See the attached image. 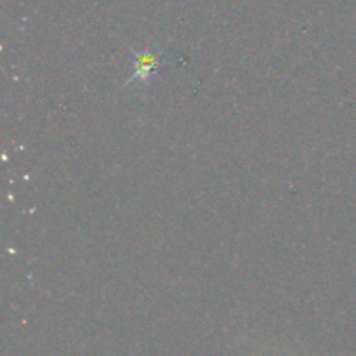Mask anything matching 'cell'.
<instances>
[{"mask_svg": "<svg viewBox=\"0 0 356 356\" xmlns=\"http://www.w3.org/2000/svg\"><path fill=\"white\" fill-rule=\"evenodd\" d=\"M132 68H134V75L131 76L129 83H149V79H152L156 73V70L160 68L159 52H134V54H132Z\"/></svg>", "mask_w": 356, "mask_h": 356, "instance_id": "obj_1", "label": "cell"}]
</instances>
